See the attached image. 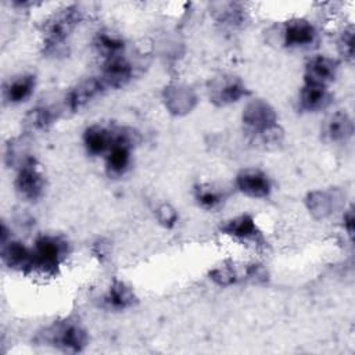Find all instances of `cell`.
<instances>
[{"mask_svg":"<svg viewBox=\"0 0 355 355\" xmlns=\"http://www.w3.org/2000/svg\"><path fill=\"white\" fill-rule=\"evenodd\" d=\"M68 254V243L58 236H40L32 250L31 270L51 275L61 265Z\"/></svg>","mask_w":355,"mask_h":355,"instance_id":"obj_1","label":"cell"},{"mask_svg":"<svg viewBox=\"0 0 355 355\" xmlns=\"http://www.w3.org/2000/svg\"><path fill=\"white\" fill-rule=\"evenodd\" d=\"M37 340L44 344H51L64 351L79 352L87 344V334L78 322L64 320L55 322L50 327L44 329L43 333L39 334Z\"/></svg>","mask_w":355,"mask_h":355,"instance_id":"obj_2","label":"cell"},{"mask_svg":"<svg viewBox=\"0 0 355 355\" xmlns=\"http://www.w3.org/2000/svg\"><path fill=\"white\" fill-rule=\"evenodd\" d=\"M243 122L251 135H259L265 141L276 137V114L262 100H255L245 107Z\"/></svg>","mask_w":355,"mask_h":355,"instance_id":"obj_3","label":"cell"},{"mask_svg":"<svg viewBox=\"0 0 355 355\" xmlns=\"http://www.w3.org/2000/svg\"><path fill=\"white\" fill-rule=\"evenodd\" d=\"M80 21V11L76 7H67L55 12L44 24V42L49 49L62 46L73 28Z\"/></svg>","mask_w":355,"mask_h":355,"instance_id":"obj_4","label":"cell"},{"mask_svg":"<svg viewBox=\"0 0 355 355\" xmlns=\"http://www.w3.org/2000/svg\"><path fill=\"white\" fill-rule=\"evenodd\" d=\"M15 190L26 201H36L44 190V176L33 158H26L15 178Z\"/></svg>","mask_w":355,"mask_h":355,"instance_id":"obj_5","label":"cell"},{"mask_svg":"<svg viewBox=\"0 0 355 355\" xmlns=\"http://www.w3.org/2000/svg\"><path fill=\"white\" fill-rule=\"evenodd\" d=\"M211 279L219 286H230L241 280L261 282L266 280V272L261 265L252 263L243 266V269L232 265H223L209 272Z\"/></svg>","mask_w":355,"mask_h":355,"instance_id":"obj_6","label":"cell"},{"mask_svg":"<svg viewBox=\"0 0 355 355\" xmlns=\"http://www.w3.org/2000/svg\"><path fill=\"white\" fill-rule=\"evenodd\" d=\"M220 232L241 241L252 243L255 245H265V239L261 230L258 229L252 216L247 214L236 216L230 220H226L220 226Z\"/></svg>","mask_w":355,"mask_h":355,"instance_id":"obj_7","label":"cell"},{"mask_svg":"<svg viewBox=\"0 0 355 355\" xmlns=\"http://www.w3.org/2000/svg\"><path fill=\"white\" fill-rule=\"evenodd\" d=\"M132 78V65L122 55L105 60L98 78L103 89H118L125 86Z\"/></svg>","mask_w":355,"mask_h":355,"instance_id":"obj_8","label":"cell"},{"mask_svg":"<svg viewBox=\"0 0 355 355\" xmlns=\"http://www.w3.org/2000/svg\"><path fill=\"white\" fill-rule=\"evenodd\" d=\"M236 184L241 193L248 197H268L272 190L270 179L258 169H245L237 175Z\"/></svg>","mask_w":355,"mask_h":355,"instance_id":"obj_9","label":"cell"},{"mask_svg":"<svg viewBox=\"0 0 355 355\" xmlns=\"http://www.w3.org/2000/svg\"><path fill=\"white\" fill-rule=\"evenodd\" d=\"M338 64L336 60L326 55H315L306 62L305 82L327 86L337 75Z\"/></svg>","mask_w":355,"mask_h":355,"instance_id":"obj_10","label":"cell"},{"mask_svg":"<svg viewBox=\"0 0 355 355\" xmlns=\"http://www.w3.org/2000/svg\"><path fill=\"white\" fill-rule=\"evenodd\" d=\"M116 129H108L101 125H92L85 130L83 141L89 154L100 155L107 153L115 141Z\"/></svg>","mask_w":355,"mask_h":355,"instance_id":"obj_11","label":"cell"},{"mask_svg":"<svg viewBox=\"0 0 355 355\" xmlns=\"http://www.w3.org/2000/svg\"><path fill=\"white\" fill-rule=\"evenodd\" d=\"M316 37L313 25L305 19H291L284 28V44L288 47H304Z\"/></svg>","mask_w":355,"mask_h":355,"instance_id":"obj_12","label":"cell"},{"mask_svg":"<svg viewBox=\"0 0 355 355\" xmlns=\"http://www.w3.org/2000/svg\"><path fill=\"white\" fill-rule=\"evenodd\" d=\"M330 93L327 86L305 82L300 93V107L305 111H320L330 104Z\"/></svg>","mask_w":355,"mask_h":355,"instance_id":"obj_13","label":"cell"},{"mask_svg":"<svg viewBox=\"0 0 355 355\" xmlns=\"http://www.w3.org/2000/svg\"><path fill=\"white\" fill-rule=\"evenodd\" d=\"M323 136L330 141H343L352 136L354 123L349 115L344 111L331 114L322 128Z\"/></svg>","mask_w":355,"mask_h":355,"instance_id":"obj_14","label":"cell"},{"mask_svg":"<svg viewBox=\"0 0 355 355\" xmlns=\"http://www.w3.org/2000/svg\"><path fill=\"white\" fill-rule=\"evenodd\" d=\"M1 258H3V262L11 269L31 270L32 250L26 248L21 241L10 240V241L3 243Z\"/></svg>","mask_w":355,"mask_h":355,"instance_id":"obj_15","label":"cell"},{"mask_svg":"<svg viewBox=\"0 0 355 355\" xmlns=\"http://www.w3.org/2000/svg\"><path fill=\"white\" fill-rule=\"evenodd\" d=\"M244 94L245 87L236 78H222V80L211 89V98L218 105L234 103Z\"/></svg>","mask_w":355,"mask_h":355,"instance_id":"obj_16","label":"cell"},{"mask_svg":"<svg viewBox=\"0 0 355 355\" xmlns=\"http://www.w3.org/2000/svg\"><path fill=\"white\" fill-rule=\"evenodd\" d=\"M103 90V86L98 80V78L87 79L85 82H80L78 86H75L68 97H67V107L71 111H76L86 105L93 97H96Z\"/></svg>","mask_w":355,"mask_h":355,"instance_id":"obj_17","label":"cell"},{"mask_svg":"<svg viewBox=\"0 0 355 355\" xmlns=\"http://www.w3.org/2000/svg\"><path fill=\"white\" fill-rule=\"evenodd\" d=\"M35 89V76L33 75H22L10 80L3 90L6 101L11 104H18L25 101Z\"/></svg>","mask_w":355,"mask_h":355,"instance_id":"obj_18","label":"cell"},{"mask_svg":"<svg viewBox=\"0 0 355 355\" xmlns=\"http://www.w3.org/2000/svg\"><path fill=\"white\" fill-rule=\"evenodd\" d=\"M136 298H135V294L130 290V287H128L123 282H119V280H115L110 286V290L104 297L107 306L116 309V311L132 306Z\"/></svg>","mask_w":355,"mask_h":355,"instance_id":"obj_19","label":"cell"},{"mask_svg":"<svg viewBox=\"0 0 355 355\" xmlns=\"http://www.w3.org/2000/svg\"><path fill=\"white\" fill-rule=\"evenodd\" d=\"M94 47L98 51V54L108 60L116 55H122L121 53L123 51L125 44L121 37L108 32H100L94 39Z\"/></svg>","mask_w":355,"mask_h":355,"instance_id":"obj_20","label":"cell"},{"mask_svg":"<svg viewBox=\"0 0 355 355\" xmlns=\"http://www.w3.org/2000/svg\"><path fill=\"white\" fill-rule=\"evenodd\" d=\"M194 197L205 209H214L223 201V194L220 190L209 184H197L194 189Z\"/></svg>","mask_w":355,"mask_h":355,"instance_id":"obj_21","label":"cell"},{"mask_svg":"<svg viewBox=\"0 0 355 355\" xmlns=\"http://www.w3.org/2000/svg\"><path fill=\"white\" fill-rule=\"evenodd\" d=\"M53 119H54V114L51 112V110H49L46 107H40V108H35L31 111L26 122L33 129H43L47 125H50L53 122Z\"/></svg>","mask_w":355,"mask_h":355,"instance_id":"obj_22","label":"cell"},{"mask_svg":"<svg viewBox=\"0 0 355 355\" xmlns=\"http://www.w3.org/2000/svg\"><path fill=\"white\" fill-rule=\"evenodd\" d=\"M338 50L344 60L352 62L354 61V28L349 26L344 29L338 40Z\"/></svg>","mask_w":355,"mask_h":355,"instance_id":"obj_23","label":"cell"},{"mask_svg":"<svg viewBox=\"0 0 355 355\" xmlns=\"http://www.w3.org/2000/svg\"><path fill=\"white\" fill-rule=\"evenodd\" d=\"M157 214H158V219H159V222H161L162 225L168 226V227L173 226V225H175V222H176V219H178V215H176L175 209H173L172 207H169L168 204L161 205V207L158 208Z\"/></svg>","mask_w":355,"mask_h":355,"instance_id":"obj_24","label":"cell"},{"mask_svg":"<svg viewBox=\"0 0 355 355\" xmlns=\"http://www.w3.org/2000/svg\"><path fill=\"white\" fill-rule=\"evenodd\" d=\"M344 227L347 229L348 234L352 237V234H354V212H352V208H349L344 215Z\"/></svg>","mask_w":355,"mask_h":355,"instance_id":"obj_25","label":"cell"}]
</instances>
